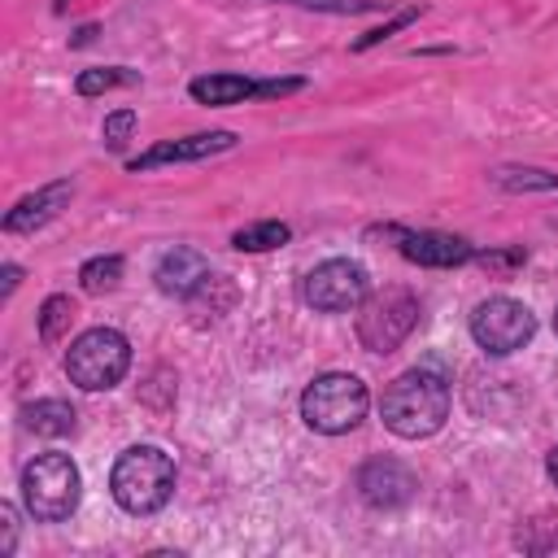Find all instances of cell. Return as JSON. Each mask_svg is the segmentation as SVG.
<instances>
[{
  "instance_id": "cell-1",
  "label": "cell",
  "mask_w": 558,
  "mask_h": 558,
  "mask_svg": "<svg viewBox=\"0 0 558 558\" xmlns=\"http://www.w3.org/2000/svg\"><path fill=\"white\" fill-rule=\"evenodd\" d=\"M379 418L401 440H423L449 418V384L436 371H405L379 397Z\"/></svg>"
},
{
  "instance_id": "cell-2",
  "label": "cell",
  "mask_w": 558,
  "mask_h": 558,
  "mask_svg": "<svg viewBox=\"0 0 558 558\" xmlns=\"http://www.w3.org/2000/svg\"><path fill=\"white\" fill-rule=\"evenodd\" d=\"M109 493L126 514L161 510L174 493V458L157 445H131L109 471Z\"/></svg>"
},
{
  "instance_id": "cell-3",
  "label": "cell",
  "mask_w": 558,
  "mask_h": 558,
  "mask_svg": "<svg viewBox=\"0 0 558 558\" xmlns=\"http://www.w3.org/2000/svg\"><path fill=\"white\" fill-rule=\"evenodd\" d=\"M366 410H371V392L349 371H327L301 392V418H305V427H314L323 436L353 432L366 418Z\"/></svg>"
},
{
  "instance_id": "cell-4",
  "label": "cell",
  "mask_w": 558,
  "mask_h": 558,
  "mask_svg": "<svg viewBox=\"0 0 558 558\" xmlns=\"http://www.w3.org/2000/svg\"><path fill=\"white\" fill-rule=\"evenodd\" d=\"M78 466L70 462V453H35L22 466V501L26 514L39 523H61L74 514L78 506Z\"/></svg>"
},
{
  "instance_id": "cell-5",
  "label": "cell",
  "mask_w": 558,
  "mask_h": 558,
  "mask_svg": "<svg viewBox=\"0 0 558 558\" xmlns=\"http://www.w3.org/2000/svg\"><path fill=\"white\" fill-rule=\"evenodd\" d=\"M131 366V344L113 327H92L65 349V375L83 392H105L113 388Z\"/></svg>"
},
{
  "instance_id": "cell-6",
  "label": "cell",
  "mask_w": 558,
  "mask_h": 558,
  "mask_svg": "<svg viewBox=\"0 0 558 558\" xmlns=\"http://www.w3.org/2000/svg\"><path fill=\"white\" fill-rule=\"evenodd\" d=\"M418 323V301L405 288H384V292H366V301L357 305V340L366 353H392L401 349V340L414 331Z\"/></svg>"
},
{
  "instance_id": "cell-7",
  "label": "cell",
  "mask_w": 558,
  "mask_h": 558,
  "mask_svg": "<svg viewBox=\"0 0 558 558\" xmlns=\"http://www.w3.org/2000/svg\"><path fill=\"white\" fill-rule=\"evenodd\" d=\"M471 336H475V344H480L484 353L506 357V353L523 349V344L536 336V318H532V310H527L523 301H514V296H488V301H480L475 314H471Z\"/></svg>"
},
{
  "instance_id": "cell-8",
  "label": "cell",
  "mask_w": 558,
  "mask_h": 558,
  "mask_svg": "<svg viewBox=\"0 0 558 558\" xmlns=\"http://www.w3.org/2000/svg\"><path fill=\"white\" fill-rule=\"evenodd\" d=\"M371 292V279H366V266L362 262H349V257H331V262H318L305 279H301V296L305 305L323 310V314H344V310H357Z\"/></svg>"
},
{
  "instance_id": "cell-9",
  "label": "cell",
  "mask_w": 558,
  "mask_h": 558,
  "mask_svg": "<svg viewBox=\"0 0 558 558\" xmlns=\"http://www.w3.org/2000/svg\"><path fill=\"white\" fill-rule=\"evenodd\" d=\"M371 235H384L397 244V253L405 262L418 266H462L475 257V248L462 235H445V231H410V227H375Z\"/></svg>"
},
{
  "instance_id": "cell-10",
  "label": "cell",
  "mask_w": 558,
  "mask_h": 558,
  "mask_svg": "<svg viewBox=\"0 0 558 558\" xmlns=\"http://www.w3.org/2000/svg\"><path fill=\"white\" fill-rule=\"evenodd\" d=\"M414 488H418L414 471H410L405 462H397V458H371V462L357 471V493H362V501L375 506V510L405 506V501L414 497Z\"/></svg>"
},
{
  "instance_id": "cell-11",
  "label": "cell",
  "mask_w": 558,
  "mask_h": 558,
  "mask_svg": "<svg viewBox=\"0 0 558 558\" xmlns=\"http://www.w3.org/2000/svg\"><path fill=\"white\" fill-rule=\"evenodd\" d=\"M235 148V131H196V135H183V140H161L153 144L148 153L131 157L126 170H157V166H174V161H205L214 153H227Z\"/></svg>"
},
{
  "instance_id": "cell-12",
  "label": "cell",
  "mask_w": 558,
  "mask_h": 558,
  "mask_svg": "<svg viewBox=\"0 0 558 558\" xmlns=\"http://www.w3.org/2000/svg\"><path fill=\"white\" fill-rule=\"evenodd\" d=\"M70 196H74V183H48V187H39V192H31V196H22L9 214H4V231H13V235H26V231H39L44 222H52L65 205H70Z\"/></svg>"
},
{
  "instance_id": "cell-13",
  "label": "cell",
  "mask_w": 558,
  "mask_h": 558,
  "mask_svg": "<svg viewBox=\"0 0 558 558\" xmlns=\"http://www.w3.org/2000/svg\"><path fill=\"white\" fill-rule=\"evenodd\" d=\"M153 279H157V288H161V292H170V296H196V292H201V283L209 279V262H205L196 248L174 244L170 253H161V262H157Z\"/></svg>"
},
{
  "instance_id": "cell-14",
  "label": "cell",
  "mask_w": 558,
  "mask_h": 558,
  "mask_svg": "<svg viewBox=\"0 0 558 558\" xmlns=\"http://www.w3.org/2000/svg\"><path fill=\"white\" fill-rule=\"evenodd\" d=\"M192 100L196 105H209V109H222V105H240V100H257V83L244 78V74H201L187 83Z\"/></svg>"
},
{
  "instance_id": "cell-15",
  "label": "cell",
  "mask_w": 558,
  "mask_h": 558,
  "mask_svg": "<svg viewBox=\"0 0 558 558\" xmlns=\"http://www.w3.org/2000/svg\"><path fill=\"white\" fill-rule=\"evenodd\" d=\"M74 405L70 401H57V397H48V401H35V405H26L22 410V423L35 432V436H70L74 432Z\"/></svg>"
},
{
  "instance_id": "cell-16",
  "label": "cell",
  "mask_w": 558,
  "mask_h": 558,
  "mask_svg": "<svg viewBox=\"0 0 558 558\" xmlns=\"http://www.w3.org/2000/svg\"><path fill=\"white\" fill-rule=\"evenodd\" d=\"M292 240V227L288 222H253V227H240L235 235H231V244L240 248V253H266V248H283Z\"/></svg>"
},
{
  "instance_id": "cell-17",
  "label": "cell",
  "mask_w": 558,
  "mask_h": 558,
  "mask_svg": "<svg viewBox=\"0 0 558 558\" xmlns=\"http://www.w3.org/2000/svg\"><path fill=\"white\" fill-rule=\"evenodd\" d=\"M488 179L506 192H549V187H558V174H549L541 166H497Z\"/></svg>"
},
{
  "instance_id": "cell-18",
  "label": "cell",
  "mask_w": 558,
  "mask_h": 558,
  "mask_svg": "<svg viewBox=\"0 0 558 558\" xmlns=\"http://www.w3.org/2000/svg\"><path fill=\"white\" fill-rule=\"evenodd\" d=\"M74 301L70 296H61V292H52L44 305H39V340L44 344H57L65 331H70V323H74Z\"/></svg>"
},
{
  "instance_id": "cell-19",
  "label": "cell",
  "mask_w": 558,
  "mask_h": 558,
  "mask_svg": "<svg viewBox=\"0 0 558 558\" xmlns=\"http://www.w3.org/2000/svg\"><path fill=\"white\" fill-rule=\"evenodd\" d=\"M122 270H126V262H122L118 253H105V257H92V262H83V270H78V283H83V292H109V288H118Z\"/></svg>"
},
{
  "instance_id": "cell-20",
  "label": "cell",
  "mask_w": 558,
  "mask_h": 558,
  "mask_svg": "<svg viewBox=\"0 0 558 558\" xmlns=\"http://www.w3.org/2000/svg\"><path fill=\"white\" fill-rule=\"evenodd\" d=\"M140 83V70H126V65H105V70H83L78 74V96H100L109 87H135Z\"/></svg>"
},
{
  "instance_id": "cell-21",
  "label": "cell",
  "mask_w": 558,
  "mask_h": 558,
  "mask_svg": "<svg viewBox=\"0 0 558 558\" xmlns=\"http://www.w3.org/2000/svg\"><path fill=\"white\" fill-rule=\"evenodd\" d=\"M131 131H135V109H113L109 118H105V126H100V140H105V148H122L126 140H131Z\"/></svg>"
},
{
  "instance_id": "cell-22",
  "label": "cell",
  "mask_w": 558,
  "mask_h": 558,
  "mask_svg": "<svg viewBox=\"0 0 558 558\" xmlns=\"http://www.w3.org/2000/svg\"><path fill=\"white\" fill-rule=\"evenodd\" d=\"M418 13H423V9H401V13L392 17V22H384V26H375V31H366V35H362V39L353 44V52H366V48H375V44H384V39H392V35H397L401 26H410V22L418 17Z\"/></svg>"
},
{
  "instance_id": "cell-23",
  "label": "cell",
  "mask_w": 558,
  "mask_h": 558,
  "mask_svg": "<svg viewBox=\"0 0 558 558\" xmlns=\"http://www.w3.org/2000/svg\"><path fill=\"white\" fill-rule=\"evenodd\" d=\"M480 257V266L488 270V275H510V270H519L523 262H527V248H497V253H475Z\"/></svg>"
},
{
  "instance_id": "cell-24",
  "label": "cell",
  "mask_w": 558,
  "mask_h": 558,
  "mask_svg": "<svg viewBox=\"0 0 558 558\" xmlns=\"http://www.w3.org/2000/svg\"><path fill=\"white\" fill-rule=\"evenodd\" d=\"M301 9H323V13H371L379 9V0H288Z\"/></svg>"
},
{
  "instance_id": "cell-25",
  "label": "cell",
  "mask_w": 558,
  "mask_h": 558,
  "mask_svg": "<svg viewBox=\"0 0 558 558\" xmlns=\"http://www.w3.org/2000/svg\"><path fill=\"white\" fill-rule=\"evenodd\" d=\"M17 549V506L0 501V554L9 558Z\"/></svg>"
},
{
  "instance_id": "cell-26",
  "label": "cell",
  "mask_w": 558,
  "mask_h": 558,
  "mask_svg": "<svg viewBox=\"0 0 558 558\" xmlns=\"http://www.w3.org/2000/svg\"><path fill=\"white\" fill-rule=\"evenodd\" d=\"M301 87H305L301 78H262V83H257V100H262V96H292V92H301Z\"/></svg>"
},
{
  "instance_id": "cell-27",
  "label": "cell",
  "mask_w": 558,
  "mask_h": 558,
  "mask_svg": "<svg viewBox=\"0 0 558 558\" xmlns=\"http://www.w3.org/2000/svg\"><path fill=\"white\" fill-rule=\"evenodd\" d=\"M17 279H22V266H13V262H4V296L17 288Z\"/></svg>"
},
{
  "instance_id": "cell-28",
  "label": "cell",
  "mask_w": 558,
  "mask_h": 558,
  "mask_svg": "<svg viewBox=\"0 0 558 558\" xmlns=\"http://www.w3.org/2000/svg\"><path fill=\"white\" fill-rule=\"evenodd\" d=\"M545 475H549V480L558 484V445H554V449L545 453Z\"/></svg>"
},
{
  "instance_id": "cell-29",
  "label": "cell",
  "mask_w": 558,
  "mask_h": 558,
  "mask_svg": "<svg viewBox=\"0 0 558 558\" xmlns=\"http://www.w3.org/2000/svg\"><path fill=\"white\" fill-rule=\"evenodd\" d=\"M92 35H96V26H83V31H78V35H74V44H78V48H83V44H92Z\"/></svg>"
},
{
  "instance_id": "cell-30",
  "label": "cell",
  "mask_w": 558,
  "mask_h": 558,
  "mask_svg": "<svg viewBox=\"0 0 558 558\" xmlns=\"http://www.w3.org/2000/svg\"><path fill=\"white\" fill-rule=\"evenodd\" d=\"M554 327H558V314H554Z\"/></svg>"
}]
</instances>
